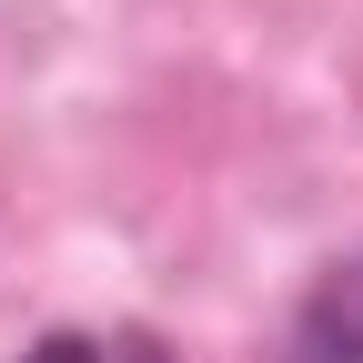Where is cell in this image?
<instances>
[{
	"instance_id": "cell-1",
	"label": "cell",
	"mask_w": 363,
	"mask_h": 363,
	"mask_svg": "<svg viewBox=\"0 0 363 363\" xmlns=\"http://www.w3.org/2000/svg\"><path fill=\"white\" fill-rule=\"evenodd\" d=\"M293 363H363V262L313 283V303L293 313Z\"/></svg>"
},
{
	"instance_id": "cell-2",
	"label": "cell",
	"mask_w": 363,
	"mask_h": 363,
	"mask_svg": "<svg viewBox=\"0 0 363 363\" xmlns=\"http://www.w3.org/2000/svg\"><path fill=\"white\" fill-rule=\"evenodd\" d=\"M21 363H172V353H162L152 333H121V323H111V333H40Z\"/></svg>"
}]
</instances>
